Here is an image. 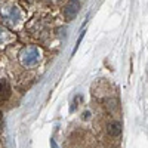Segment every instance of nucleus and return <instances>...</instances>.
Returning a JSON list of instances; mask_svg holds the SVG:
<instances>
[{
  "mask_svg": "<svg viewBox=\"0 0 148 148\" xmlns=\"http://www.w3.org/2000/svg\"><path fill=\"white\" fill-rule=\"evenodd\" d=\"M107 132H108L110 136L117 138V136H120V133H121V125L119 121H111V123H108V126H107Z\"/></svg>",
  "mask_w": 148,
  "mask_h": 148,
  "instance_id": "5",
  "label": "nucleus"
},
{
  "mask_svg": "<svg viewBox=\"0 0 148 148\" xmlns=\"http://www.w3.org/2000/svg\"><path fill=\"white\" fill-rule=\"evenodd\" d=\"M80 10V0H70L64 8V16L67 21L73 19Z\"/></svg>",
  "mask_w": 148,
  "mask_h": 148,
  "instance_id": "3",
  "label": "nucleus"
},
{
  "mask_svg": "<svg viewBox=\"0 0 148 148\" xmlns=\"http://www.w3.org/2000/svg\"><path fill=\"white\" fill-rule=\"evenodd\" d=\"M90 119V111H84L83 113V120H89Z\"/></svg>",
  "mask_w": 148,
  "mask_h": 148,
  "instance_id": "7",
  "label": "nucleus"
},
{
  "mask_svg": "<svg viewBox=\"0 0 148 148\" xmlns=\"http://www.w3.org/2000/svg\"><path fill=\"white\" fill-rule=\"evenodd\" d=\"M12 39H14V36H12V34H10L6 28L0 27V45H5V43L10 42Z\"/></svg>",
  "mask_w": 148,
  "mask_h": 148,
  "instance_id": "6",
  "label": "nucleus"
},
{
  "mask_svg": "<svg viewBox=\"0 0 148 148\" xmlns=\"http://www.w3.org/2000/svg\"><path fill=\"white\" fill-rule=\"evenodd\" d=\"M42 61V51L37 46H25L19 52V62L22 67H34Z\"/></svg>",
  "mask_w": 148,
  "mask_h": 148,
  "instance_id": "1",
  "label": "nucleus"
},
{
  "mask_svg": "<svg viewBox=\"0 0 148 148\" xmlns=\"http://www.w3.org/2000/svg\"><path fill=\"white\" fill-rule=\"evenodd\" d=\"M10 93H12V89H10L9 82L5 79H0V104L6 102L9 99Z\"/></svg>",
  "mask_w": 148,
  "mask_h": 148,
  "instance_id": "4",
  "label": "nucleus"
},
{
  "mask_svg": "<svg viewBox=\"0 0 148 148\" xmlns=\"http://www.w3.org/2000/svg\"><path fill=\"white\" fill-rule=\"evenodd\" d=\"M0 15H2V19L5 21V24H8V25H10V27H16L22 19L21 9L14 3L5 5L2 8V10H0Z\"/></svg>",
  "mask_w": 148,
  "mask_h": 148,
  "instance_id": "2",
  "label": "nucleus"
}]
</instances>
